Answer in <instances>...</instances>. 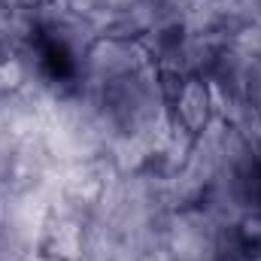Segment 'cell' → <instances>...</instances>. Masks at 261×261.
<instances>
[{
    "instance_id": "6da1fadb",
    "label": "cell",
    "mask_w": 261,
    "mask_h": 261,
    "mask_svg": "<svg viewBox=\"0 0 261 261\" xmlns=\"http://www.w3.org/2000/svg\"><path fill=\"white\" fill-rule=\"evenodd\" d=\"M164 94H167V113H170V119L182 130H189L192 137L203 134V128L216 119L213 91H210V82L203 76L179 79L170 88H164Z\"/></svg>"
}]
</instances>
